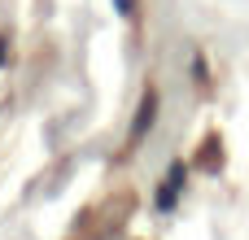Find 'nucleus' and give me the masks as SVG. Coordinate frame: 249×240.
<instances>
[{"mask_svg": "<svg viewBox=\"0 0 249 240\" xmlns=\"http://www.w3.org/2000/svg\"><path fill=\"white\" fill-rule=\"evenodd\" d=\"M0 61H4V39H0Z\"/></svg>", "mask_w": 249, "mask_h": 240, "instance_id": "nucleus-2", "label": "nucleus"}, {"mask_svg": "<svg viewBox=\"0 0 249 240\" xmlns=\"http://www.w3.org/2000/svg\"><path fill=\"white\" fill-rule=\"evenodd\" d=\"M153 109H158V96H153V92H144V101H140V118H136L131 140H140V136H144V127H153Z\"/></svg>", "mask_w": 249, "mask_h": 240, "instance_id": "nucleus-1", "label": "nucleus"}]
</instances>
